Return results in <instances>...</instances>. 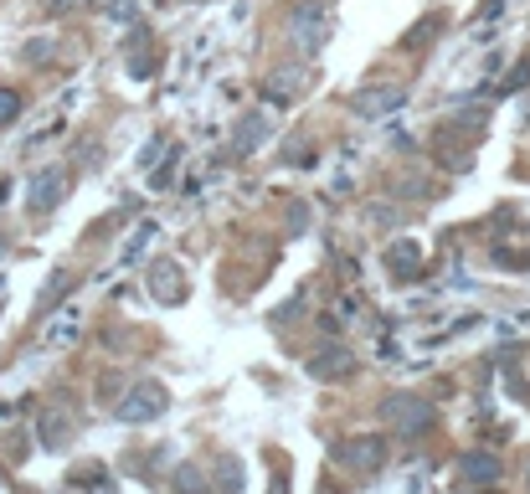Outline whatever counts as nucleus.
Returning <instances> with one entry per match:
<instances>
[{
	"instance_id": "f257e3e1",
	"label": "nucleus",
	"mask_w": 530,
	"mask_h": 494,
	"mask_svg": "<svg viewBox=\"0 0 530 494\" xmlns=\"http://www.w3.org/2000/svg\"><path fill=\"white\" fill-rule=\"evenodd\" d=\"M62 191H68V170L62 165H47V170H36L26 181V206L31 212H52L62 201Z\"/></svg>"
},
{
	"instance_id": "f03ea898",
	"label": "nucleus",
	"mask_w": 530,
	"mask_h": 494,
	"mask_svg": "<svg viewBox=\"0 0 530 494\" xmlns=\"http://www.w3.org/2000/svg\"><path fill=\"white\" fill-rule=\"evenodd\" d=\"M160 412H165V392L160 386H134L119 402V423H144V417H160Z\"/></svg>"
},
{
	"instance_id": "7ed1b4c3",
	"label": "nucleus",
	"mask_w": 530,
	"mask_h": 494,
	"mask_svg": "<svg viewBox=\"0 0 530 494\" xmlns=\"http://www.w3.org/2000/svg\"><path fill=\"white\" fill-rule=\"evenodd\" d=\"M340 464H345V468H360V474H376V468L387 464V443H381V438L340 443Z\"/></svg>"
},
{
	"instance_id": "20e7f679",
	"label": "nucleus",
	"mask_w": 530,
	"mask_h": 494,
	"mask_svg": "<svg viewBox=\"0 0 530 494\" xmlns=\"http://www.w3.org/2000/svg\"><path fill=\"white\" fill-rule=\"evenodd\" d=\"M387 417L397 423V433H422V427L432 423V412L422 396H391L387 402Z\"/></svg>"
},
{
	"instance_id": "39448f33",
	"label": "nucleus",
	"mask_w": 530,
	"mask_h": 494,
	"mask_svg": "<svg viewBox=\"0 0 530 494\" xmlns=\"http://www.w3.org/2000/svg\"><path fill=\"white\" fill-rule=\"evenodd\" d=\"M68 438H72V417H68L62 407H52V412L42 417V443H47V448H62Z\"/></svg>"
},
{
	"instance_id": "423d86ee",
	"label": "nucleus",
	"mask_w": 530,
	"mask_h": 494,
	"mask_svg": "<svg viewBox=\"0 0 530 494\" xmlns=\"http://www.w3.org/2000/svg\"><path fill=\"white\" fill-rule=\"evenodd\" d=\"M309 371H315V376H325V382H330V376H345V371H350V355L330 345V351L309 355Z\"/></svg>"
},
{
	"instance_id": "0eeeda50",
	"label": "nucleus",
	"mask_w": 530,
	"mask_h": 494,
	"mask_svg": "<svg viewBox=\"0 0 530 494\" xmlns=\"http://www.w3.org/2000/svg\"><path fill=\"white\" fill-rule=\"evenodd\" d=\"M263 134H268V119H263V113L243 119V129H237V155H247V150H253V144L263 140Z\"/></svg>"
},
{
	"instance_id": "6e6552de",
	"label": "nucleus",
	"mask_w": 530,
	"mask_h": 494,
	"mask_svg": "<svg viewBox=\"0 0 530 494\" xmlns=\"http://www.w3.org/2000/svg\"><path fill=\"white\" fill-rule=\"evenodd\" d=\"M155 294L165 299V304H175V299H181V273H175L171 263H160V268H155Z\"/></svg>"
},
{
	"instance_id": "1a4fd4ad",
	"label": "nucleus",
	"mask_w": 530,
	"mask_h": 494,
	"mask_svg": "<svg viewBox=\"0 0 530 494\" xmlns=\"http://www.w3.org/2000/svg\"><path fill=\"white\" fill-rule=\"evenodd\" d=\"M463 474H469V479H500V464H494L489 453H469V458H463Z\"/></svg>"
},
{
	"instance_id": "9d476101",
	"label": "nucleus",
	"mask_w": 530,
	"mask_h": 494,
	"mask_svg": "<svg viewBox=\"0 0 530 494\" xmlns=\"http://www.w3.org/2000/svg\"><path fill=\"white\" fill-rule=\"evenodd\" d=\"M16 109H21V99H16L11 88H0V124H11V119H16Z\"/></svg>"
}]
</instances>
